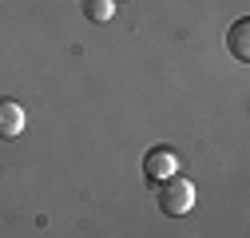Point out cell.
<instances>
[{
  "label": "cell",
  "mask_w": 250,
  "mask_h": 238,
  "mask_svg": "<svg viewBox=\"0 0 250 238\" xmlns=\"http://www.w3.org/2000/svg\"><path fill=\"white\" fill-rule=\"evenodd\" d=\"M159 211L171 215V218H183V215L195 211V183L191 178L171 175L167 183H159Z\"/></svg>",
  "instance_id": "cell-1"
},
{
  "label": "cell",
  "mask_w": 250,
  "mask_h": 238,
  "mask_svg": "<svg viewBox=\"0 0 250 238\" xmlns=\"http://www.w3.org/2000/svg\"><path fill=\"white\" fill-rule=\"evenodd\" d=\"M143 175L151 178V183H167L171 175H179V159L171 147H151L147 159H143Z\"/></svg>",
  "instance_id": "cell-2"
},
{
  "label": "cell",
  "mask_w": 250,
  "mask_h": 238,
  "mask_svg": "<svg viewBox=\"0 0 250 238\" xmlns=\"http://www.w3.org/2000/svg\"><path fill=\"white\" fill-rule=\"evenodd\" d=\"M24 131V107L16 99H0V139H16Z\"/></svg>",
  "instance_id": "cell-3"
},
{
  "label": "cell",
  "mask_w": 250,
  "mask_h": 238,
  "mask_svg": "<svg viewBox=\"0 0 250 238\" xmlns=\"http://www.w3.org/2000/svg\"><path fill=\"white\" fill-rule=\"evenodd\" d=\"M227 48H230V56L238 60V64H246V60H250V20H246V16H242L238 24H230Z\"/></svg>",
  "instance_id": "cell-4"
},
{
  "label": "cell",
  "mask_w": 250,
  "mask_h": 238,
  "mask_svg": "<svg viewBox=\"0 0 250 238\" xmlns=\"http://www.w3.org/2000/svg\"><path fill=\"white\" fill-rule=\"evenodd\" d=\"M83 16L91 24H107L115 16V0H83Z\"/></svg>",
  "instance_id": "cell-5"
},
{
  "label": "cell",
  "mask_w": 250,
  "mask_h": 238,
  "mask_svg": "<svg viewBox=\"0 0 250 238\" xmlns=\"http://www.w3.org/2000/svg\"><path fill=\"white\" fill-rule=\"evenodd\" d=\"M115 4H119V0H115Z\"/></svg>",
  "instance_id": "cell-6"
}]
</instances>
